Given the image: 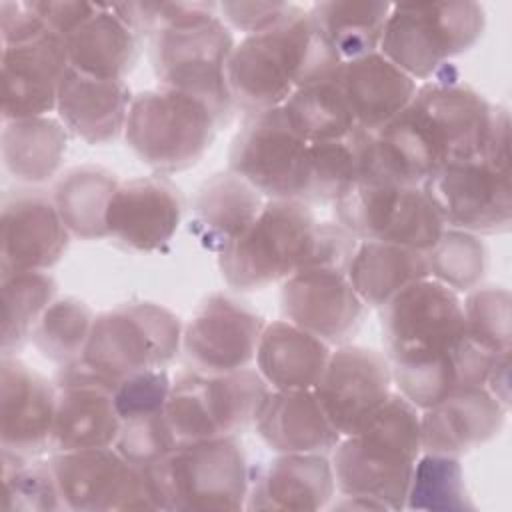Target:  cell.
<instances>
[{"instance_id": "6da1fadb", "label": "cell", "mask_w": 512, "mask_h": 512, "mask_svg": "<svg viewBox=\"0 0 512 512\" xmlns=\"http://www.w3.org/2000/svg\"><path fill=\"white\" fill-rule=\"evenodd\" d=\"M340 64L316 32L308 10L292 4L274 26L236 42L226 82L234 108L254 114L280 108L302 84Z\"/></svg>"}, {"instance_id": "7a4b0ae2", "label": "cell", "mask_w": 512, "mask_h": 512, "mask_svg": "<svg viewBox=\"0 0 512 512\" xmlns=\"http://www.w3.org/2000/svg\"><path fill=\"white\" fill-rule=\"evenodd\" d=\"M420 454V410L392 392L384 406L332 450L336 490L372 498L386 510H402Z\"/></svg>"}, {"instance_id": "3957f363", "label": "cell", "mask_w": 512, "mask_h": 512, "mask_svg": "<svg viewBox=\"0 0 512 512\" xmlns=\"http://www.w3.org/2000/svg\"><path fill=\"white\" fill-rule=\"evenodd\" d=\"M156 510H242L250 492V468L236 436L180 442L146 466Z\"/></svg>"}, {"instance_id": "277c9868", "label": "cell", "mask_w": 512, "mask_h": 512, "mask_svg": "<svg viewBox=\"0 0 512 512\" xmlns=\"http://www.w3.org/2000/svg\"><path fill=\"white\" fill-rule=\"evenodd\" d=\"M486 14L474 0L392 4L380 50L412 80L430 82L484 34Z\"/></svg>"}, {"instance_id": "5b68a950", "label": "cell", "mask_w": 512, "mask_h": 512, "mask_svg": "<svg viewBox=\"0 0 512 512\" xmlns=\"http://www.w3.org/2000/svg\"><path fill=\"white\" fill-rule=\"evenodd\" d=\"M218 126L222 120L204 100L158 86L134 94L124 138L146 166L172 174L202 160Z\"/></svg>"}, {"instance_id": "8992f818", "label": "cell", "mask_w": 512, "mask_h": 512, "mask_svg": "<svg viewBox=\"0 0 512 512\" xmlns=\"http://www.w3.org/2000/svg\"><path fill=\"white\" fill-rule=\"evenodd\" d=\"M314 226L306 202L266 200L254 222L218 254L222 278L242 292L286 280L304 266Z\"/></svg>"}, {"instance_id": "52a82bcc", "label": "cell", "mask_w": 512, "mask_h": 512, "mask_svg": "<svg viewBox=\"0 0 512 512\" xmlns=\"http://www.w3.org/2000/svg\"><path fill=\"white\" fill-rule=\"evenodd\" d=\"M180 318L154 302H130L96 314L82 362L118 384L122 378L164 368L182 350Z\"/></svg>"}, {"instance_id": "ba28073f", "label": "cell", "mask_w": 512, "mask_h": 512, "mask_svg": "<svg viewBox=\"0 0 512 512\" xmlns=\"http://www.w3.org/2000/svg\"><path fill=\"white\" fill-rule=\"evenodd\" d=\"M270 386L256 368L226 374L180 372L166 404L168 424L180 442L228 438L254 426Z\"/></svg>"}, {"instance_id": "9c48e42d", "label": "cell", "mask_w": 512, "mask_h": 512, "mask_svg": "<svg viewBox=\"0 0 512 512\" xmlns=\"http://www.w3.org/2000/svg\"><path fill=\"white\" fill-rule=\"evenodd\" d=\"M234 46L232 30L220 14L196 24L164 28L150 36L152 68L160 86L204 100L226 124L234 110L226 82Z\"/></svg>"}, {"instance_id": "30bf717a", "label": "cell", "mask_w": 512, "mask_h": 512, "mask_svg": "<svg viewBox=\"0 0 512 512\" xmlns=\"http://www.w3.org/2000/svg\"><path fill=\"white\" fill-rule=\"evenodd\" d=\"M378 310L390 366L432 360L466 338L460 294L432 278L406 286Z\"/></svg>"}, {"instance_id": "8fae6325", "label": "cell", "mask_w": 512, "mask_h": 512, "mask_svg": "<svg viewBox=\"0 0 512 512\" xmlns=\"http://www.w3.org/2000/svg\"><path fill=\"white\" fill-rule=\"evenodd\" d=\"M308 144L282 108L246 114L232 138L228 170L246 180L266 200L306 202Z\"/></svg>"}, {"instance_id": "7c38bea8", "label": "cell", "mask_w": 512, "mask_h": 512, "mask_svg": "<svg viewBox=\"0 0 512 512\" xmlns=\"http://www.w3.org/2000/svg\"><path fill=\"white\" fill-rule=\"evenodd\" d=\"M448 70L418 84L410 104L400 114L438 168L448 162L478 158L492 116V104L474 88L448 76Z\"/></svg>"}, {"instance_id": "4fadbf2b", "label": "cell", "mask_w": 512, "mask_h": 512, "mask_svg": "<svg viewBox=\"0 0 512 512\" xmlns=\"http://www.w3.org/2000/svg\"><path fill=\"white\" fill-rule=\"evenodd\" d=\"M336 222L358 240L428 252L444 224L422 186L360 182L334 202Z\"/></svg>"}, {"instance_id": "5bb4252c", "label": "cell", "mask_w": 512, "mask_h": 512, "mask_svg": "<svg viewBox=\"0 0 512 512\" xmlns=\"http://www.w3.org/2000/svg\"><path fill=\"white\" fill-rule=\"evenodd\" d=\"M444 228L476 236L502 234L512 224L510 170L486 160L470 158L448 162L432 172L424 184Z\"/></svg>"}, {"instance_id": "9a60e30c", "label": "cell", "mask_w": 512, "mask_h": 512, "mask_svg": "<svg viewBox=\"0 0 512 512\" xmlns=\"http://www.w3.org/2000/svg\"><path fill=\"white\" fill-rule=\"evenodd\" d=\"M50 464L64 510H156L146 466L128 462L114 446L54 452Z\"/></svg>"}, {"instance_id": "2e32d148", "label": "cell", "mask_w": 512, "mask_h": 512, "mask_svg": "<svg viewBox=\"0 0 512 512\" xmlns=\"http://www.w3.org/2000/svg\"><path fill=\"white\" fill-rule=\"evenodd\" d=\"M264 318L226 296H208L182 328V352L192 370L226 374L250 368L264 330Z\"/></svg>"}, {"instance_id": "e0dca14e", "label": "cell", "mask_w": 512, "mask_h": 512, "mask_svg": "<svg viewBox=\"0 0 512 512\" xmlns=\"http://www.w3.org/2000/svg\"><path fill=\"white\" fill-rule=\"evenodd\" d=\"M392 386V370L384 354L358 344H340L312 390L340 436H348L384 406L394 392Z\"/></svg>"}, {"instance_id": "ac0fdd59", "label": "cell", "mask_w": 512, "mask_h": 512, "mask_svg": "<svg viewBox=\"0 0 512 512\" xmlns=\"http://www.w3.org/2000/svg\"><path fill=\"white\" fill-rule=\"evenodd\" d=\"M54 384L58 396L52 452L114 446L120 432L114 404L116 384L92 372L82 360L60 366Z\"/></svg>"}, {"instance_id": "d6986e66", "label": "cell", "mask_w": 512, "mask_h": 512, "mask_svg": "<svg viewBox=\"0 0 512 512\" xmlns=\"http://www.w3.org/2000/svg\"><path fill=\"white\" fill-rule=\"evenodd\" d=\"M364 308L346 272L300 268L282 280V320L322 338L330 346H340L356 332Z\"/></svg>"}, {"instance_id": "ffe728a7", "label": "cell", "mask_w": 512, "mask_h": 512, "mask_svg": "<svg viewBox=\"0 0 512 512\" xmlns=\"http://www.w3.org/2000/svg\"><path fill=\"white\" fill-rule=\"evenodd\" d=\"M56 384L16 356L0 360V444L2 452L40 458L52 450Z\"/></svg>"}, {"instance_id": "44dd1931", "label": "cell", "mask_w": 512, "mask_h": 512, "mask_svg": "<svg viewBox=\"0 0 512 512\" xmlns=\"http://www.w3.org/2000/svg\"><path fill=\"white\" fill-rule=\"evenodd\" d=\"M66 42L46 30L30 40L2 46V120L48 116L68 72Z\"/></svg>"}, {"instance_id": "7402d4cb", "label": "cell", "mask_w": 512, "mask_h": 512, "mask_svg": "<svg viewBox=\"0 0 512 512\" xmlns=\"http://www.w3.org/2000/svg\"><path fill=\"white\" fill-rule=\"evenodd\" d=\"M70 242L52 198L38 192H16L4 198L0 218V270L46 272Z\"/></svg>"}, {"instance_id": "603a6c76", "label": "cell", "mask_w": 512, "mask_h": 512, "mask_svg": "<svg viewBox=\"0 0 512 512\" xmlns=\"http://www.w3.org/2000/svg\"><path fill=\"white\" fill-rule=\"evenodd\" d=\"M182 204L178 190L164 178L120 182L106 214L108 238L138 252L164 248L178 230Z\"/></svg>"}, {"instance_id": "cb8c5ba5", "label": "cell", "mask_w": 512, "mask_h": 512, "mask_svg": "<svg viewBox=\"0 0 512 512\" xmlns=\"http://www.w3.org/2000/svg\"><path fill=\"white\" fill-rule=\"evenodd\" d=\"M506 412L484 386L456 392L420 410L422 452L460 458L490 442L502 430Z\"/></svg>"}, {"instance_id": "d4e9b609", "label": "cell", "mask_w": 512, "mask_h": 512, "mask_svg": "<svg viewBox=\"0 0 512 512\" xmlns=\"http://www.w3.org/2000/svg\"><path fill=\"white\" fill-rule=\"evenodd\" d=\"M336 478L328 454H278L250 480L248 510L308 512L328 508Z\"/></svg>"}, {"instance_id": "484cf974", "label": "cell", "mask_w": 512, "mask_h": 512, "mask_svg": "<svg viewBox=\"0 0 512 512\" xmlns=\"http://www.w3.org/2000/svg\"><path fill=\"white\" fill-rule=\"evenodd\" d=\"M254 428L276 454H330L342 438L314 390H270Z\"/></svg>"}, {"instance_id": "4316f807", "label": "cell", "mask_w": 512, "mask_h": 512, "mask_svg": "<svg viewBox=\"0 0 512 512\" xmlns=\"http://www.w3.org/2000/svg\"><path fill=\"white\" fill-rule=\"evenodd\" d=\"M132 92L124 80H102L72 68L62 78L56 114L68 132L90 146L124 134Z\"/></svg>"}, {"instance_id": "83f0119b", "label": "cell", "mask_w": 512, "mask_h": 512, "mask_svg": "<svg viewBox=\"0 0 512 512\" xmlns=\"http://www.w3.org/2000/svg\"><path fill=\"white\" fill-rule=\"evenodd\" d=\"M340 78L354 122L366 132H376L400 116L418 88L382 52L342 62Z\"/></svg>"}, {"instance_id": "f1b7e54d", "label": "cell", "mask_w": 512, "mask_h": 512, "mask_svg": "<svg viewBox=\"0 0 512 512\" xmlns=\"http://www.w3.org/2000/svg\"><path fill=\"white\" fill-rule=\"evenodd\" d=\"M494 358L464 338L432 360L390 366L392 382L412 406L426 410L456 392L484 386Z\"/></svg>"}, {"instance_id": "f546056e", "label": "cell", "mask_w": 512, "mask_h": 512, "mask_svg": "<svg viewBox=\"0 0 512 512\" xmlns=\"http://www.w3.org/2000/svg\"><path fill=\"white\" fill-rule=\"evenodd\" d=\"M332 346L286 322L264 324L256 348V370L270 390H312L320 380Z\"/></svg>"}, {"instance_id": "4dcf8cb0", "label": "cell", "mask_w": 512, "mask_h": 512, "mask_svg": "<svg viewBox=\"0 0 512 512\" xmlns=\"http://www.w3.org/2000/svg\"><path fill=\"white\" fill-rule=\"evenodd\" d=\"M266 198L232 170L212 174L194 200L192 232L198 242L220 254L260 214Z\"/></svg>"}, {"instance_id": "1f68e13d", "label": "cell", "mask_w": 512, "mask_h": 512, "mask_svg": "<svg viewBox=\"0 0 512 512\" xmlns=\"http://www.w3.org/2000/svg\"><path fill=\"white\" fill-rule=\"evenodd\" d=\"M138 40L112 4H98V10L64 38L70 68L102 80H124L132 72L140 54Z\"/></svg>"}, {"instance_id": "d6a6232c", "label": "cell", "mask_w": 512, "mask_h": 512, "mask_svg": "<svg viewBox=\"0 0 512 512\" xmlns=\"http://www.w3.org/2000/svg\"><path fill=\"white\" fill-rule=\"evenodd\" d=\"M66 148L68 130L52 116L6 120L0 134L4 168L24 184H42L56 176Z\"/></svg>"}, {"instance_id": "836d02e7", "label": "cell", "mask_w": 512, "mask_h": 512, "mask_svg": "<svg viewBox=\"0 0 512 512\" xmlns=\"http://www.w3.org/2000/svg\"><path fill=\"white\" fill-rule=\"evenodd\" d=\"M346 274L364 306L382 308L406 286L428 278V264L420 250L360 240Z\"/></svg>"}, {"instance_id": "e575fe53", "label": "cell", "mask_w": 512, "mask_h": 512, "mask_svg": "<svg viewBox=\"0 0 512 512\" xmlns=\"http://www.w3.org/2000/svg\"><path fill=\"white\" fill-rule=\"evenodd\" d=\"M390 8L374 0H328L312 4L308 16L328 48L348 62L380 50Z\"/></svg>"}, {"instance_id": "d590c367", "label": "cell", "mask_w": 512, "mask_h": 512, "mask_svg": "<svg viewBox=\"0 0 512 512\" xmlns=\"http://www.w3.org/2000/svg\"><path fill=\"white\" fill-rule=\"evenodd\" d=\"M118 186L120 182L110 170L92 164L76 166L60 176L52 202L70 236L80 240L108 238L106 214Z\"/></svg>"}, {"instance_id": "8d00e7d4", "label": "cell", "mask_w": 512, "mask_h": 512, "mask_svg": "<svg viewBox=\"0 0 512 512\" xmlns=\"http://www.w3.org/2000/svg\"><path fill=\"white\" fill-rule=\"evenodd\" d=\"M340 68L342 64L308 80L280 106L308 142L342 138L358 128L342 88Z\"/></svg>"}, {"instance_id": "74e56055", "label": "cell", "mask_w": 512, "mask_h": 512, "mask_svg": "<svg viewBox=\"0 0 512 512\" xmlns=\"http://www.w3.org/2000/svg\"><path fill=\"white\" fill-rule=\"evenodd\" d=\"M370 132L354 128L334 140L308 144V202H336L364 182Z\"/></svg>"}, {"instance_id": "f35d334b", "label": "cell", "mask_w": 512, "mask_h": 512, "mask_svg": "<svg viewBox=\"0 0 512 512\" xmlns=\"http://www.w3.org/2000/svg\"><path fill=\"white\" fill-rule=\"evenodd\" d=\"M56 300V280L48 272L2 274V356L18 352Z\"/></svg>"}, {"instance_id": "ab89813d", "label": "cell", "mask_w": 512, "mask_h": 512, "mask_svg": "<svg viewBox=\"0 0 512 512\" xmlns=\"http://www.w3.org/2000/svg\"><path fill=\"white\" fill-rule=\"evenodd\" d=\"M404 508L426 512L476 510L464 482L460 458L422 452L412 470Z\"/></svg>"}, {"instance_id": "60d3db41", "label": "cell", "mask_w": 512, "mask_h": 512, "mask_svg": "<svg viewBox=\"0 0 512 512\" xmlns=\"http://www.w3.org/2000/svg\"><path fill=\"white\" fill-rule=\"evenodd\" d=\"M94 318L96 314L86 302L72 296L56 298L42 314L32 334V344L58 366L76 362L84 354Z\"/></svg>"}, {"instance_id": "b9f144b4", "label": "cell", "mask_w": 512, "mask_h": 512, "mask_svg": "<svg viewBox=\"0 0 512 512\" xmlns=\"http://www.w3.org/2000/svg\"><path fill=\"white\" fill-rule=\"evenodd\" d=\"M428 264V278L444 284L456 294H466L480 286L486 266L488 250L480 236L444 228L436 244L424 252Z\"/></svg>"}, {"instance_id": "7bdbcfd3", "label": "cell", "mask_w": 512, "mask_h": 512, "mask_svg": "<svg viewBox=\"0 0 512 512\" xmlns=\"http://www.w3.org/2000/svg\"><path fill=\"white\" fill-rule=\"evenodd\" d=\"M2 464L4 512L64 510L50 458L40 460L2 452Z\"/></svg>"}, {"instance_id": "ee69618b", "label": "cell", "mask_w": 512, "mask_h": 512, "mask_svg": "<svg viewBox=\"0 0 512 512\" xmlns=\"http://www.w3.org/2000/svg\"><path fill=\"white\" fill-rule=\"evenodd\" d=\"M464 332L470 342L492 356L510 354L512 298L504 286H476L462 300Z\"/></svg>"}, {"instance_id": "f6af8a7d", "label": "cell", "mask_w": 512, "mask_h": 512, "mask_svg": "<svg viewBox=\"0 0 512 512\" xmlns=\"http://www.w3.org/2000/svg\"><path fill=\"white\" fill-rule=\"evenodd\" d=\"M176 446L178 440L168 424L166 410L120 422V432L114 442V448L136 466H150Z\"/></svg>"}, {"instance_id": "bcb514c9", "label": "cell", "mask_w": 512, "mask_h": 512, "mask_svg": "<svg viewBox=\"0 0 512 512\" xmlns=\"http://www.w3.org/2000/svg\"><path fill=\"white\" fill-rule=\"evenodd\" d=\"M172 378L164 368L142 370L122 378L114 386V404L120 422L166 410Z\"/></svg>"}, {"instance_id": "7dc6e473", "label": "cell", "mask_w": 512, "mask_h": 512, "mask_svg": "<svg viewBox=\"0 0 512 512\" xmlns=\"http://www.w3.org/2000/svg\"><path fill=\"white\" fill-rule=\"evenodd\" d=\"M358 242L360 240L340 222H316L310 250L302 268H328L346 272Z\"/></svg>"}, {"instance_id": "c3c4849f", "label": "cell", "mask_w": 512, "mask_h": 512, "mask_svg": "<svg viewBox=\"0 0 512 512\" xmlns=\"http://www.w3.org/2000/svg\"><path fill=\"white\" fill-rule=\"evenodd\" d=\"M290 6V2H220L218 14L230 30H240L246 36L274 26Z\"/></svg>"}, {"instance_id": "681fc988", "label": "cell", "mask_w": 512, "mask_h": 512, "mask_svg": "<svg viewBox=\"0 0 512 512\" xmlns=\"http://www.w3.org/2000/svg\"><path fill=\"white\" fill-rule=\"evenodd\" d=\"M46 24L36 14L32 2L2 0L0 2V40L2 46L18 44L46 32Z\"/></svg>"}, {"instance_id": "f907efd6", "label": "cell", "mask_w": 512, "mask_h": 512, "mask_svg": "<svg viewBox=\"0 0 512 512\" xmlns=\"http://www.w3.org/2000/svg\"><path fill=\"white\" fill-rule=\"evenodd\" d=\"M36 14L42 18L46 28L60 38L72 34L80 24H84L96 10L94 2H72V0H34Z\"/></svg>"}, {"instance_id": "816d5d0a", "label": "cell", "mask_w": 512, "mask_h": 512, "mask_svg": "<svg viewBox=\"0 0 512 512\" xmlns=\"http://www.w3.org/2000/svg\"><path fill=\"white\" fill-rule=\"evenodd\" d=\"M480 158L496 168L510 170V116L504 106H492Z\"/></svg>"}, {"instance_id": "f5cc1de1", "label": "cell", "mask_w": 512, "mask_h": 512, "mask_svg": "<svg viewBox=\"0 0 512 512\" xmlns=\"http://www.w3.org/2000/svg\"><path fill=\"white\" fill-rule=\"evenodd\" d=\"M484 388L508 410L510 408V354L494 358Z\"/></svg>"}]
</instances>
